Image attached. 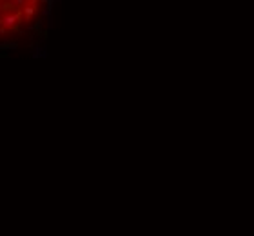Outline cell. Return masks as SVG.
Returning <instances> with one entry per match:
<instances>
[{"label": "cell", "mask_w": 254, "mask_h": 236, "mask_svg": "<svg viewBox=\"0 0 254 236\" xmlns=\"http://www.w3.org/2000/svg\"><path fill=\"white\" fill-rule=\"evenodd\" d=\"M16 22H18V16H16V15H7V16L2 20V24H4L5 27H13Z\"/></svg>", "instance_id": "cell-1"}, {"label": "cell", "mask_w": 254, "mask_h": 236, "mask_svg": "<svg viewBox=\"0 0 254 236\" xmlns=\"http://www.w3.org/2000/svg\"><path fill=\"white\" fill-rule=\"evenodd\" d=\"M31 56H33V58H45V56H47V51H45V47H36V49L33 51Z\"/></svg>", "instance_id": "cell-2"}, {"label": "cell", "mask_w": 254, "mask_h": 236, "mask_svg": "<svg viewBox=\"0 0 254 236\" xmlns=\"http://www.w3.org/2000/svg\"><path fill=\"white\" fill-rule=\"evenodd\" d=\"M33 13H35V9H33V7H25V15H27V16H29V15H33Z\"/></svg>", "instance_id": "cell-3"}]
</instances>
